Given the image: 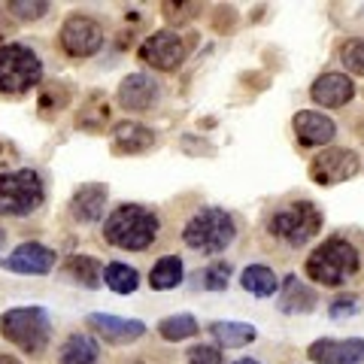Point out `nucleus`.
Listing matches in <instances>:
<instances>
[{
  "instance_id": "1",
  "label": "nucleus",
  "mask_w": 364,
  "mask_h": 364,
  "mask_svg": "<svg viewBox=\"0 0 364 364\" xmlns=\"http://www.w3.org/2000/svg\"><path fill=\"white\" fill-rule=\"evenodd\" d=\"M104 237L109 246L128 249V252H146L158 237V215L140 203H122L104 222Z\"/></svg>"
},
{
  "instance_id": "2",
  "label": "nucleus",
  "mask_w": 364,
  "mask_h": 364,
  "mask_svg": "<svg viewBox=\"0 0 364 364\" xmlns=\"http://www.w3.org/2000/svg\"><path fill=\"white\" fill-rule=\"evenodd\" d=\"M358 273V252L343 237H328L306 258V277L318 286H343Z\"/></svg>"
},
{
  "instance_id": "3",
  "label": "nucleus",
  "mask_w": 364,
  "mask_h": 364,
  "mask_svg": "<svg viewBox=\"0 0 364 364\" xmlns=\"http://www.w3.org/2000/svg\"><path fill=\"white\" fill-rule=\"evenodd\" d=\"M0 331L25 355H40L49 346L52 322L43 306H16V310H6L0 316Z\"/></svg>"
},
{
  "instance_id": "4",
  "label": "nucleus",
  "mask_w": 364,
  "mask_h": 364,
  "mask_svg": "<svg viewBox=\"0 0 364 364\" xmlns=\"http://www.w3.org/2000/svg\"><path fill=\"white\" fill-rule=\"evenodd\" d=\"M237 237L234 219L219 207H207L200 210L195 219H188V225L182 228V240L188 249H195L200 255H215L228 249Z\"/></svg>"
},
{
  "instance_id": "5",
  "label": "nucleus",
  "mask_w": 364,
  "mask_h": 364,
  "mask_svg": "<svg viewBox=\"0 0 364 364\" xmlns=\"http://www.w3.org/2000/svg\"><path fill=\"white\" fill-rule=\"evenodd\" d=\"M43 79V64L31 46H0V95L18 97Z\"/></svg>"
},
{
  "instance_id": "6",
  "label": "nucleus",
  "mask_w": 364,
  "mask_h": 364,
  "mask_svg": "<svg viewBox=\"0 0 364 364\" xmlns=\"http://www.w3.org/2000/svg\"><path fill=\"white\" fill-rule=\"evenodd\" d=\"M318 228H322V213H318L316 203H310V200H298V203H291V207H282L279 213H273L267 222V231L286 246L310 243L318 234Z\"/></svg>"
},
{
  "instance_id": "7",
  "label": "nucleus",
  "mask_w": 364,
  "mask_h": 364,
  "mask_svg": "<svg viewBox=\"0 0 364 364\" xmlns=\"http://www.w3.org/2000/svg\"><path fill=\"white\" fill-rule=\"evenodd\" d=\"M43 203V179L37 170L21 167L0 173V213L4 215H28Z\"/></svg>"
},
{
  "instance_id": "8",
  "label": "nucleus",
  "mask_w": 364,
  "mask_h": 364,
  "mask_svg": "<svg viewBox=\"0 0 364 364\" xmlns=\"http://www.w3.org/2000/svg\"><path fill=\"white\" fill-rule=\"evenodd\" d=\"M61 46L70 58H88L104 46V31L91 16H67L61 25Z\"/></svg>"
},
{
  "instance_id": "9",
  "label": "nucleus",
  "mask_w": 364,
  "mask_h": 364,
  "mask_svg": "<svg viewBox=\"0 0 364 364\" xmlns=\"http://www.w3.org/2000/svg\"><path fill=\"white\" fill-rule=\"evenodd\" d=\"M358 170H361V161L355 152L331 146V149L316 155V161L310 164V179L318 182V186H337V182L352 179Z\"/></svg>"
},
{
  "instance_id": "10",
  "label": "nucleus",
  "mask_w": 364,
  "mask_h": 364,
  "mask_svg": "<svg viewBox=\"0 0 364 364\" xmlns=\"http://www.w3.org/2000/svg\"><path fill=\"white\" fill-rule=\"evenodd\" d=\"M140 58L155 70H176L186 58V43L173 31H158L140 46Z\"/></svg>"
},
{
  "instance_id": "11",
  "label": "nucleus",
  "mask_w": 364,
  "mask_h": 364,
  "mask_svg": "<svg viewBox=\"0 0 364 364\" xmlns=\"http://www.w3.org/2000/svg\"><path fill=\"white\" fill-rule=\"evenodd\" d=\"M158 97H161V85L149 73H131L119 85V104L128 112H149L158 107Z\"/></svg>"
},
{
  "instance_id": "12",
  "label": "nucleus",
  "mask_w": 364,
  "mask_h": 364,
  "mask_svg": "<svg viewBox=\"0 0 364 364\" xmlns=\"http://www.w3.org/2000/svg\"><path fill=\"white\" fill-rule=\"evenodd\" d=\"M316 364H361L364 361V340L361 337H349V340H331L322 337L306 349Z\"/></svg>"
},
{
  "instance_id": "13",
  "label": "nucleus",
  "mask_w": 364,
  "mask_h": 364,
  "mask_svg": "<svg viewBox=\"0 0 364 364\" xmlns=\"http://www.w3.org/2000/svg\"><path fill=\"white\" fill-rule=\"evenodd\" d=\"M337 134V124L325 116V112L316 109H301L294 116V136L298 143L306 146V149H316V146H328Z\"/></svg>"
},
{
  "instance_id": "14",
  "label": "nucleus",
  "mask_w": 364,
  "mask_h": 364,
  "mask_svg": "<svg viewBox=\"0 0 364 364\" xmlns=\"http://www.w3.org/2000/svg\"><path fill=\"white\" fill-rule=\"evenodd\" d=\"M310 95L318 107H328V109H340L346 107L352 97H355V85L346 73H322L313 82Z\"/></svg>"
},
{
  "instance_id": "15",
  "label": "nucleus",
  "mask_w": 364,
  "mask_h": 364,
  "mask_svg": "<svg viewBox=\"0 0 364 364\" xmlns=\"http://www.w3.org/2000/svg\"><path fill=\"white\" fill-rule=\"evenodd\" d=\"M88 322L97 328V334L109 340V343H134L146 334V322L136 318H122V316H109V313H91Z\"/></svg>"
},
{
  "instance_id": "16",
  "label": "nucleus",
  "mask_w": 364,
  "mask_h": 364,
  "mask_svg": "<svg viewBox=\"0 0 364 364\" xmlns=\"http://www.w3.org/2000/svg\"><path fill=\"white\" fill-rule=\"evenodd\" d=\"M6 267L16 273H31V277H43L55 267V252L43 243H21L13 255L6 258Z\"/></svg>"
},
{
  "instance_id": "17",
  "label": "nucleus",
  "mask_w": 364,
  "mask_h": 364,
  "mask_svg": "<svg viewBox=\"0 0 364 364\" xmlns=\"http://www.w3.org/2000/svg\"><path fill=\"white\" fill-rule=\"evenodd\" d=\"M112 146L122 155H140L149 152L155 146V134L140 122H122L116 131H112Z\"/></svg>"
},
{
  "instance_id": "18",
  "label": "nucleus",
  "mask_w": 364,
  "mask_h": 364,
  "mask_svg": "<svg viewBox=\"0 0 364 364\" xmlns=\"http://www.w3.org/2000/svg\"><path fill=\"white\" fill-rule=\"evenodd\" d=\"M107 207V186H82L70 200V210L79 222H97Z\"/></svg>"
},
{
  "instance_id": "19",
  "label": "nucleus",
  "mask_w": 364,
  "mask_h": 364,
  "mask_svg": "<svg viewBox=\"0 0 364 364\" xmlns=\"http://www.w3.org/2000/svg\"><path fill=\"white\" fill-rule=\"evenodd\" d=\"M316 306V291L306 289L298 277H286L279 291V310L282 313H310Z\"/></svg>"
},
{
  "instance_id": "20",
  "label": "nucleus",
  "mask_w": 364,
  "mask_h": 364,
  "mask_svg": "<svg viewBox=\"0 0 364 364\" xmlns=\"http://www.w3.org/2000/svg\"><path fill=\"white\" fill-rule=\"evenodd\" d=\"M58 364H100L97 340H91V337H85V334H73V337L61 346Z\"/></svg>"
},
{
  "instance_id": "21",
  "label": "nucleus",
  "mask_w": 364,
  "mask_h": 364,
  "mask_svg": "<svg viewBox=\"0 0 364 364\" xmlns=\"http://www.w3.org/2000/svg\"><path fill=\"white\" fill-rule=\"evenodd\" d=\"M210 334H213V340L219 346H246V343H252V340L258 337L255 328L246 325V322H213Z\"/></svg>"
},
{
  "instance_id": "22",
  "label": "nucleus",
  "mask_w": 364,
  "mask_h": 364,
  "mask_svg": "<svg viewBox=\"0 0 364 364\" xmlns=\"http://www.w3.org/2000/svg\"><path fill=\"white\" fill-rule=\"evenodd\" d=\"M240 286L255 298H270V294H277V273L267 264H249L240 277Z\"/></svg>"
},
{
  "instance_id": "23",
  "label": "nucleus",
  "mask_w": 364,
  "mask_h": 364,
  "mask_svg": "<svg viewBox=\"0 0 364 364\" xmlns=\"http://www.w3.org/2000/svg\"><path fill=\"white\" fill-rule=\"evenodd\" d=\"M182 282V258L179 255H164L155 261V267L149 270V286L158 291L176 289Z\"/></svg>"
},
{
  "instance_id": "24",
  "label": "nucleus",
  "mask_w": 364,
  "mask_h": 364,
  "mask_svg": "<svg viewBox=\"0 0 364 364\" xmlns=\"http://www.w3.org/2000/svg\"><path fill=\"white\" fill-rule=\"evenodd\" d=\"M104 279L116 294H131V291H136V286H140V273H136L131 264H122V261H112V264L104 267Z\"/></svg>"
},
{
  "instance_id": "25",
  "label": "nucleus",
  "mask_w": 364,
  "mask_h": 364,
  "mask_svg": "<svg viewBox=\"0 0 364 364\" xmlns=\"http://www.w3.org/2000/svg\"><path fill=\"white\" fill-rule=\"evenodd\" d=\"M158 334H161L164 340H170V343H176V340H188L198 334V318L188 316V313H176L164 318L161 325H158Z\"/></svg>"
},
{
  "instance_id": "26",
  "label": "nucleus",
  "mask_w": 364,
  "mask_h": 364,
  "mask_svg": "<svg viewBox=\"0 0 364 364\" xmlns=\"http://www.w3.org/2000/svg\"><path fill=\"white\" fill-rule=\"evenodd\" d=\"M67 273H70L76 282L88 286V289H95L97 282H100V264H97L95 258H88V255H73V258H67Z\"/></svg>"
},
{
  "instance_id": "27",
  "label": "nucleus",
  "mask_w": 364,
  "mask_h": 364,
  "mask_svg": "<svg viewBox=\"0 0 364 364\" xmlns=\"http://www.w3.org/2000/svg\"><path fill=\"white\" fill-rule=\"evenodd\" d=\"M340 58L349 73L364 76V40H346L340 46Z\"/></svg>"
},
{
  "instance_id": "28",
  "label": "nucleus",
  "mask_w": 364,
  "mask_h": 364,
  "mask_svg": "<svg viewBox=\"0 0 364 364\" xmlns=\"http://www.w3.org/2000/svg\"><path fill=\"white\" fill-rule=\"evenodd\" d=\"M9 13L16 18L33 21V18H43L49 13V4H46V0H13V4H9Z\"/></svg>"
},
{
  "instance_id": "29",
  "label": "nucleus",
  "mask_w": 364,
  "mask_h": 364,
  "mask_svg": "<svg viewBox=\"0 0 364 364\" xmlns=\"http://www.w3.org/2000/svg\"><path fill=\"white\" fill-rule=\"evenodd\" d=\"M228 279H231V267L228 264H213V267H207V273H203V286L210 291H225Z\"/></svg>"
},
{
  "instance_id": "30",
  "label": "nucleus",
  "mask_w": 364,
  "mask_h": 364,
  "mask_svg": "<svg viewBox=\"0 0 364 364\" xmlns=\"http://www.w3.org/2000/svg\"><path fill=\"white\" fill-rule=\"evenodd\" d=\"M188 364H222V352L215 346H198L188 352Z\"/></svg>"
},
{
  "instance_id": "31",
  "label": "nucleus",
  "mask_w": 364,
  "mask_h": 364,
  "mask_svg": "<svg viewBox=\"0 0 364 364\" xmlns=\"http://www.w3.org/2000/svg\"><path fill=\"white\" fill-rule=\"evenodd\" d=\"M355 310H358L355 298H343V301H334V304H331V316H334V318L349 316V313H355Z\"/></svg>"
},
{
  "instance_id": "32",
  "label": "nucleus",
  "mask_w": 364,
  "mask_h": 364,
  "mask_svg": "<svg viewBox=\"0 0 364 364\" xmlns=\"http://www.w3.org/2000/svg\"><path fill=\"white\" fill-rule=\"evenodd\" d=\"M9 31H13V25H9V21H6V16L0 13V37H6Z\"/></svg>"
},
{
  "instance_id": "33",
  "label": "nucleus",
  "mask_w": 364,
  "mask_h": 364,
  "mask_svg": "<svg viewBox=\"0 0 364 364\" xmlns=\"http://www.w3.org/2000/svg\"><path fill=\"white\" fill-rule=\"evenodd\" d=\"M0 364H21L16 355H0Z\"/></svg>"
},
{
  "instance_id": "34",
  "label": "nucleus",
  "mask_w": 364,
  "mask_h": 364,
  "mask_svg": "<svg viewBox=\"0 0 364 364\" xmlns=\"http://www.w3.org/2000/svg\"><path fill=\"white\" fill-rule=\"evenodd\" d=\"M234 364H258L255 358H243V361H234Z\"/></svg>"
}]
</instances>
